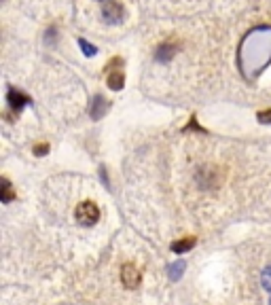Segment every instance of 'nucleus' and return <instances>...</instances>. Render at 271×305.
<instances>
[{"label":"nucleus","mask_w":271,"mask_h":305,"mask_svg":"<svg viewBox=\"0 0 271 305\" xmlns=\"http://www.w3.org/2000/svg\"><path fill=\"white\" fill-rule=\"evenodd\" d=\"M75 217L81 225H96L100 219V208L94 202H81L75 210Z\"/></svg>","instance_id":"obj_1"},{"label":"nucleus","mask_w":271,"mask_h":305,"mask_svg":"<svg viewBox=\"0 0 271 305\" xmlns=\"http://www.w3.org/2000/svg\"><path fill=\"white\" fill-rule=\"evenodd\" d=\"M121 13H123V9L117 0H106V3H102V15H104L106 24H119Z\"/></svg>","instance_id":"obj_2"},{"label":"nucleus","mask_w":271,"mask_h":305,"mask_svg":"<svg viewBox=\"0 0 271 305\" xmlns=\"http://www.w3.org/2000/svg\"><path fill=\"white\" fill-rule=\"evenodd\" d=\"M121 282L125 289H136V286L140 284V272L138 267L132 265V263H125L123 269H121Z\"/></svg>","instance_id":"obj_3"},{"label":"nucleus","mask_w":271,"mask_h":305,"mask_svg":"<svg viewBox=\"0 0 271 305\" xmlns=\"http://www.w3.org/2000/svg\"><path fill=\"white\" fill-rule=\"evenodd\" d=\"M7 100H9V106H11L13 113H22V109L30 102V98L24 92H20V89H9Z\"/></svg>","instance_id":"obj_4"},{"label":"nucleus","mask_w":271,"mask_h":305,"mask_svg":"<svg viewBox=\"0 0 271 305\" xmlns=\"http://www.w3.org/2000/svg\"><path fill=\"white\" fill-rule=\"evenodd\" d=\"M106 73H108V77H106V83H108V87L111 89H121L123 87V83H125V77H123V73L119 68H113V64H108L106 66Z\"/></svg>","instance_id":"obj_5"},{"label":"nucleus","mask_w":271,"mask_h":305,"mask_svg":"<svg viewBox=\"0 0 271 305\" xmlns=\"http://www.w3.org/2000/svg\"><path fill=\"white\" fill-rule=\"evenodd\" d=\"M108 109H111V104H108L106 98L102 96H96L94 102H92V111H89V115H92L94 119H102V115L108 113Z\"/></svg>","instance_id":"obj_6"},{"label":"nucleus","mask_w":271,"mask_h":305,"mask_svg":"<svg viewBox=\"0 0 271 305\" xmlns=\"http://www.w3.org/2000/svg\"><path fill=\"white\" fill-rule=\"evenodd\" d=\"M195 244H197V238L195 236H189V238H183V240L174 242L172 244V250H174V253H178V255H183V253H187V250H191Z\"/></svg>","instance_id":"obj_7"},{"label":"nucleus","mask_w":271,"mask_h":305,"mask_svg":"<svg viewBox=\"0 0 271 305\" xmlns=\"http://www.w3.org/2000/svg\"><path fill=\"white\" fill-rule=\"evenodd\" d=\"M174 49H176L174 45H161V47L157 49V53H155V58H157L159 62H170V60L174 58V53H176Z\"/></svg>","instance_id":"obj_8"},{"label":"nucleus","mask_w":271,"mask_h":305,"mask_svg":"<svg viewBox=\"0 0 271 305\" xmlns=\"http://www.w3.org/2000/svg\"><path fill=\"white\" fill-rule=\"evenodd\" d=\"M185 261H176V263H172L170 265V280H180V276H183V272H185Z\"/></svg>","instance_id":"obj_9"},{"label":"nucleus","mask_w":271,"mask_h":305,"mask_svg":"<svg viewBox=\"0 0 271 305\" xmlns=\"http://www.w3.org/2000/svg\"><path fill=\"white\" fill-rule=\"evenodd\" d=\"M13 200H15V193L11 191V185H9L7 178H3V202L9 204V202H13Z\"/></svg>","instance_id":"obj_10"},{"label":"nucleus","mask_w":271,"mask_h":305,"mask_svg":"<svg viewBox=\"0 0 271 305\" xmlns=\"http://www.w3.org/2000/svg\"><path fill=\"white\" fill-rule=\"evenodd\" d=\"M79 45H81V49H83V53H85V56H89V58H92V56H96V47L94 45H89L85 39H79Z\"/></svg>","instance_id":"obj_11"},{"label":"nucleus","mask_w":271,"mask_h":305,"mask_svg":"<svg viewBox=\"0 0 271 305\" xmlns=\"http://www.w3.org/2000/svg\"><path fill=\"white\" fill-rule=\"evenodd\" d=\"M261 282H263V286L271 293V267H267L265 272H263V278H261Z\"/></svg>","instance_id":"obj_12"},{"label":"nucleus","mask_w":271,"mask_h":305,"mask_svg":"<svg viewBox=\"0 0 271 305\" xmlns=\"http://www.w3.org/2000/svg\"><path fill=\"white\" fill-rule=\"evenodd\" d=\"M47 151H49V147H47V145H34V153L39 155V157H43Z\"/></svg>","instance_id":"obj_13"},{"label":"nucleus","mask_w":271,"mask_h":305,"mask_svg":"<svg viewBox=\"0 0 271 305\" xmlns=\"http://www.w3.org/2000/svg\"><path fill=\"white\" fill-rule=\"evenodd\" d=\"M259 121H261V123H271V111L259 113Z\"/></svg>","instance_id":"obj_14"},{"label":"nucleus","mask_w":271,"mask_h":305,"mask_svg":"<svg viewBox=\"0 0 271 305\" xmlns=\"http://www.w3.org/2000/svg\"><path fill=\"white\" fill-rule=\"evenodd\" d=\"M100 3H106V0H100Z\"/></svg>","instance_id":"obj_15"},{"label":"nucleus","mask_w":271,"mask_h":305,"mask_svg":"<svg viewBox=\"0 0 271 305\" xmlns=\"http://www.w3.org/2000/svg\"><path fill=\"white\" fill-rule=\"evenodd\" d=\"M269 305H271V299H269Z\"/></svg>","instance_id":"obj_16"}]
</instances>
